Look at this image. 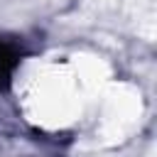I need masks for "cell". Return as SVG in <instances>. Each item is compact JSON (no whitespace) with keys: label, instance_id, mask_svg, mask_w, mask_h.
Here are the masks:
<instances>
[{"label":"cell","instance_id":"cell-1","mask_svg":"<svg viewBox=\"0 0 157 157\" xmlns=\"http://www.w3.org/2000/svg\"><path fill=\"white\" fill-rule=\"evenodd\" d=\"M12 81L22 83V103L32 120L44 128H61L74 120L81 103L78 76L66 61L20 64Z\"/></svg>","mask_w":157,"mask_h":157}]
</instances>
